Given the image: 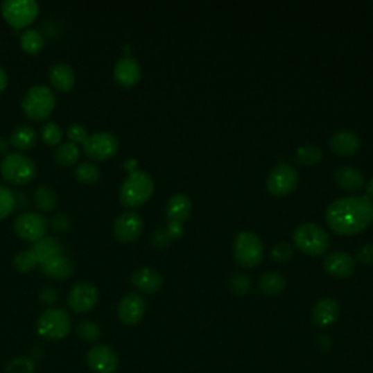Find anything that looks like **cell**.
<instances>
[{
  "mask_svg": "<svg viewBox=\"0 0 373 373\" xmlns=\"http://www.w3.org/2000/svg\"><path fill=\"white\" fill-rule=\"evenodd\" d=\"M79 157H80V149L78 148V145H75V143H71V141L62 143V145L54 152L55 162L62 166H71L78 164Z\"/></svg>",
  "mask_w": 373,
  "mask_h": 373,
  "instance_id": "obj_28",
  "label": "cell"
},
{
  "mask_svg": "<svg viewBox=\"0 0 373 373\" xmlns=\"http://www.w3.org/2000/svg\"><path fill=\"white\" fill-rule=\"evenodd\" d=\"M293 241L300 251L309 255H321L329 247V236L325 229L312 222L299 225L293 234Z\"/></svg>",
  "mask_w": 373,
  "mask_h": 373,
  "instance_id": "obj_6",
  "label": "cell"
},
{
  "mask_svg": "<svg viewBox=\"0 0 373 373\" xmlns=\"http://www.w3.org/2000/svg\"><path fill=\"white\" fill-rule=\"evenodd\" d=\"M297 181V169L290 164L280 162L270 171L267 177V189L272 196H286L295 190Z\"/></svg>",
  "mask_w": 373,
  "mask_h": 373,
  "instance_id": "obj_10",
  "label": "cell"
},
{
  "mask_svg": "<svg viewBox=\"0 0 373 373\" xmlns=\"http://www.w3.org/2000/svg\"><path fill=\"white\" fill-rule=\"evenodd\" d=\"M146 313V302L137 293L125 295L119 304L117 315L119 320L125 325H136L139 324Z\"/></svg>",
  "mask_w": 373,
  "mask_h": 373,
  "instance_id": "obj_15",
  "label": "cell"
},
{
  "mask_svg": "<svg viewBox=\"0 0 373 373\" xmlns=\"http://www.w3.org/2000/svg\"><path fill=\"white\" fill-rule=\"evenodd\" d=\"M98 304V289L89 283H78L69 292L67 305L76 313L92 311Z\"/></svg>",
  "mask_w": 373,
  "mask_h": 373,
  "instance_id": "obj_13",
  "label": "cell"
},
{
  "mask_svg": "<svg viewBox=\"0 0 373 373\" xmlns=\"http://www.w3.org/2000/svg\"><path fill=\"white\" fill-rule=\"evenodd\" d=\"M324 268L336 277H347L354 271L356 261L346 251H334L325 257Z\"/></svg>",
  "mask_w": 373,
  "mask_h": 373,
  "instance_id": "obj_17",
  "label": "cell"
},
{
  "mask_svg": "<svg viewBox=\"0 0 373 373\" xmlns=\"http://www.w3.org/2000/svg\"><path fill=\"white\" fill-rule=\"evenodd\" d=\"M293 245H290L288 242H280L271 250V257L275 258L276 261H288L293 257Z\"/></svg>",
  "mask_w": 373,
  "mask_h": 373,
  "instance_id": "obj_38",
  "label": "cell"
},
{
  "mask_svg": "<svg viewBox=\"0 0 373 373\" xmlns=\"http://www.w3.org/2000/svg\"><path fill=\"white\" fill-rule=\"evenodd\" d=\"M83 152L94 161H107L119 152V139L108 132H98L85 140Z\"/></svg>",
  "mask_w": 373,
  "mask_h": 373,
  "instance_id": "obj_11",
  "label": "cell"
},
{
  "mask_svg": "<svg viewBox=\"0 0 373 373\" xmlns=\"http://www.w3.org/2000/svg\"><path fill=\"white\" fill-rule=\"evenodd\" d=\"M132 283L136 286V288L145 293H155L161 289V286L164 283L162 276L159 272L155 271L153 268L145 267V268H139L132 275Z\"/></svg>",
  "mask_w": 373,
  "mask_h": 373,
  "instance_id": "obj_22",
  "label": "cell"
},
{
  "mask_svg": "<svg viewBox=\"0 0 373 373\" xmlns=\"http://www.w3.org/2000/svg\"><path fill=\"white\" fill-rule=\"evenodd\" d=\"M34 203L41 211H53L57 207V194L47 185H41L34 193Z\"/></svg>",
  "mask_w": 373,
  "mask_h": 373,
  "instance_id": "obj_29",
  "label": "cell"
},
{
  "mask_svg": "<svg viewBox=\"0 0 373 373\" xmlns=\"http://www.w3.org/2000/svg\"><path fill=\"white\" fill-rule=\"evenodd\" d=\"M86 363L94 373H116L119 369V356L110 346L98 344L86 353Z\"/></svg>",
  "mask_w": 373,
  "mask_h": 373,
  "instance_id": "obj_12",
  "label": "cell"
},
{
  "mask_svg": "<svg viewBox=\"0 0 373 373\" xmlns=\"http://www.w3.org/2000/svg\"><path fill=\"white\" fill-rule=\"evenodd\" d=\"M31 251L35 254L38 264H41V266L53 260V258L63 255L62 243L55 238H50V236H46V238L40 239L38 242H35Z\"/></svg>",
  "mask_w": 373,
  "mask_h": 373,
  "instance_id": "obj_24",
  "label": "cell"
},
{
  "mask_svg": "<svg viewBox=\"0 0 373 373\" xmlns=\"http://www.w3.org/2000/svg\"><path fill=\"white\" fill-rule=\"evenodd\" d=\"M17 202L15 194H13L6 186L0 185V220L6 219L9 214L15 210Z\"/></svg>",
  "mask_w": 373,
  "mask_h": 373,
  "instance_id": "obj_34",
  "label": "cell"
},
{
  "mask_svg": "<svg viewBox=\"0 0 373 373\" xmlns=\"http://www.w3.org/2000/svg\"><path fill=\"white\" fill-rule=\"evenodd\" d=\"M10 145L18 150H30L37 145V133L30 125H18L10 135Z\"/></svg>",
  "mask_w": 373,
  "mask_h": 373,
  "instance_id": "obj_26",
  "label": "cell"
},
{
  "mask_svg": "<svg viewBox=\"0 0 373 373\" xmlns=\"http://www.w3.org/2000/svg\"><path fill=\"white\" fill-rule=\"evenodd\" d=\"M191 209H193V203H191L190 197L184 193H178L169 198V202H168L166 209H165L166 218L169 222L184 223L186 219L190 218Z\"/></svg>",
  "mask_w": 373,
  "mask_h": 373,
  "instance_id": "obj_20",
  "label": "cell"
},
{
  "mask_svg": "<svg viewBox=\"0 0 373 373\" xmlns=\"http://www.w3.org/2000/svg\"><path fill=\"white\" fill-rule=\"evenodd\" d=\"M55 108V94L46 85H37L22 99V111L33 121L47 120Z\"/></svg>",
  "mask_w": 373,
  "mask_h": 373,
  "instance_id": "obj_3",
  "label": "cell"
},
{
  "mask_svg": "<svg viewBox=\"0 0 373 373\" xmlns=\"http://www.w3.org/2000/svg\"><path fill=\"white\" fill-rule=\"evenodd\" d=\"M329 148L337 155L349 156L361 148V139L352 130H338L329 139Z\"/></svg>",
  "mask_w": 373,
  "mask_h": 373,
  "instance_id": "obj_21",
  "label": "cell"
},
{
  "mask_svg": "<svg viewBox=\"0 0 373 373\" xmlns=\"http://www.w3.org/2000/svg\"><path fill=\"white\" fill-rule=\"evenodd\" d=\"M229 288H231V290L235 295L243 296V295H247L250 292L251 281H250L248 276L243 275V272L236 271L231 276V279H229Z\"/></svg>",
  "mask_w": 373,
  "mask_h": 373,
  "instance_id": "obj_37",
  "label": "cell"
},
{
  "mask_svg": "<svg viewBox=\"0 0 373 373\" xmlns=\"http://www.w3.org/2000/svg\"><path fill=\"white\" fill-rule=\"evenodd\" d=\"M41 271L44 272L49 279L66 280L73 275V264H71L64 255H60L42 264Z\"/></svg>",
  "mask_w": 373,
  "mask_h": 373,
  "instance_id": "obj_25",
  "label": "cell"
},
{
  "mask_svg": "<svg viewBox=\"0 0 373 373\" xmlns=\"http://www.w3.org/2000/svg\"><path fill=\"white\" fill-rule=\"evenodd\" d=\"M44 44L46 40L38 30H26L21 35V49L28 54H38Z\"/></svg>",
  "mask_w": 373,
  "mask_h": 373,
  "instance_id": "obj_30",
  "label": "cell"
},
{
  "mask_svg": "<svg viewBox=\"0 0 373 373\" xmlns=\"http://www.w3.org/2000/svg\"><path fill=\"white\" fill-rule=\"evenodd\" d=\"M366 196L372 200L373 198V177L369 180L367 185H366Z\"/></svg>",
  "mask_w": 373,
  "mask_h": 373,
  "instance_id": "obj_47",
  "label": "cell"
},
{
  "mask_svg": "<svg viewBox=\"0 0 373 373\" xmlns=\"http://www.w3.org/2000/svg\"><path fill=\"white\" fill-rule=\"evenodd\" d=\"M322 150L315 145H304L297 148L296 159L302 165H315L321 161Z\"/></svg>",
  "mask_w": 373,
  "mask_h": 373,
  "instance_id": "obj_32",
  "label": "cell"
},
{
  "mask_svg": "<svg viewBox=\"0 0 373 373\" xmlns=\"http://www.w3.org/2000/svg\"><path fill=\"white\" fill-rule=\"evenodd\" d=\"M334 181L347 191H356L365 185V178L361 171L350 165L338 166L334 171Z\"/></svg>",
  "mask_w": 373,
  "mask_h": 373,
  "instance_id": "obj_23",
  "label": "cell"
},
{
  "mask_svg": "<svg viewBox=\"0 0 373 373\" xmlns=\"http://www.w3.org/2000/svg\"><path fill=\"white\" fill-rule=\"evenodd\" d=\"M75 177L82 184L92 185L101 178V171L92 162H82L75 169Z\"/></svg>",
  "mask_w": 373,
  "mask_h": 373,
  "instance_id": "obj_31",
  "label": "cell"
},
{
  "mask_svg": "<svg viewBox=\"0 0 373 373\" xmlns=\"http://www.w3.org/2000/svg\"><path fill=\"white\" fill-rule=\"evenodd\" d=\"M235 260L243 267L260 264L264 255L263 241L251 231H241L234 241Z\"/></svg>",
  "mask_w": 373,
  "mask_h": 373,
  "instance_id": "obj_7",
  "label": "cell"
},
{
  "mask_svg": "<svg viewBox=\"0 0 373 373\" xmlns=\"http://www.w3.org/2000/svg\"><path fill=\"white\" fill-rule=\"evenodd\" d=\"M325 219L340 235L362 232L373 222V202L366 194L340 197L328 206Z\"/></svg>",
  "mask_w": 373,
  "mask_h": 373,
  "instance_id": "obj_1",
  "label": "cell"
},
{
  "mask_svg": "<svg viewBox=\"0 0 373 373\" xmlns=\"http://www.w3.org/2000/svg\"><path fill=\"white\" fill-rule=\"evenodd\" d=\"M258 286H260L261 292L266 295H270V296L279 295L286 288V277L281 275V272L268 271V272H264V275L260 277Z\"/></svg>",
  "mask_w": 373,
  "mask_h": 373,
  "instance_id": "obj_27",
  "label": "cell"
},
{
  "mask_svg": "<svg viewBox=\"0 0 373 373\" xmlns=\"http://www.w3.org/2000/svg\"><path fill=\"white\" fill-rule=\"evenodd\" d=\"M153 178L145 171L130 172L120 189V202L125 207H139L153 194Z\"/></svg>",
  "mask_w": 373,
  "mask_h": 373,
  "instance_id": "obj_2",
  "label": "cell"
},
{
  "mask_svg": "<svg viewBox=\"0 0 373 373\" xmlns=\"http://www.w3.org/2000/svg\"><path fill=\"white\" fill-rule=\"evenodd\" d=\"M318 342H320V347L322 349V350H327L328 347H329V344H331V340H329V337L328 336H320L318 337Z\"/></svg>",
  "mask_w": 373,
  "mask_h": 373,
  "instance_id": "obj_46",
  "label": "cell"
},
{
  "mask_svg": "<svg viewBox=\"0 0 373 373\" xmlns=\"http://www.w3.org/2000/svg\"><path fill=\"white\" fill-rule=\"evenodd\" d=\"M0 174L12 185L30 184L37 177V166L28 156L8 153L0 164Z\"/></svg>",
  "mask_w": 373,
  "mask_h": 373,
  "instance_id": "obj_4",
  "label": "cell"
},
{
  "mask_svg": "<svg viewBox=\"0 0 373 373\" xmlns=\"http://www.w3.org/2000/svg\"><path fill=\"white\" fill-rule=\"evenodd\" d=\"M49 79L59 92H70L76 83L75 71L66 63H54L49 69Z\"/></svg>",
  "mask_w": 373,
  "mask_h": 373,
  "instance_id": "obj_19",
  "label": "cell"
},
{
  "mask_svg": "<svg viewBox=\"0 0 373 373\" xmlns=\"http://www.w3.org/2000/svg\"><path fill=\"white\" fill-rule=\"evenodd\" d=\"M37 264H38V260L31 250H24L18 252L15 258H13V267H15L17 271L24 272V275L25 272L33 271Z\"/></svg>",
  "mask_w": 373,
  "mask_h": 373,
  "instance_id": "obj_33",
  "label": "cell"
},
{
  "mask_svg": "<svg viewBox=\"0 0 373 373\" xmlns=\"http://www.w3.org/2000/svg\"><path fill=\"white\" fill-rule=\"evenodd\" d=\"M76 331H78L79 338H82L85 341H89V342H94V341L99 340V337H101V329H99L98 324H95L89 320L80 321Z\"/></svg>",
  "mask_w": 373,
  "mask_h": 373,
  "instance_id": "obj_36",
  "label": "cell"
},
{
  "mask_svg": "<svg viewBox=\"0 0 373 373\" xmlns=\"http://www.w3.org/2000/svg\"><path fill=\"white\" fill-rule=\"evenodd\" d=\"M40 13V5L35 0H6L2 3L5 21L17 30L30 26Z\"/></svg>",
  "mask_w": 373,
  "mask_h": 373,
  "instance_id": "obj_8",
  "label": "cell"
},
{
  "mask_svg": "<svg viewBox=\"0 0 373 373\" xmlns=\"http://www.w3.org/2000/svg\"><path fill=\"white\" fill-rule=\"evenodd\" d=\"M70 329L71 318L62 308H50L44 311L37 321V333L46 340H63L69 336Z\"/></svg>",
  "mask_w": 373,
  "mask_h": 373,
  "instance_id": "obj_5",
  "label": "cell"
},
{
  "mask_svg": "<svg viewBox=\"0 0 373 373\" xmlns=\"http://www.w3.org/2000/svg\"><path fill=\"white\" fill-rule=\"evenodd\" d=\"M166 231L169 232V235L172 238H180L184 234V223H178V222H169L166 226Z\"/></svg>",
  "mask_w": 373,
  "mask_h": 373,
  "instance_id": "obj_44",
  "label": "cell"
},
{
  "mask_svg": "<svg viewBox=\"0 0 373 373\" xmlns=\"http://www.w3.org/2000/svg\"><path fill=\"white\" fill-rule=\"evenodd\" d=\"M340 315V305L336 299L322 297L312 309V321L318 327L333 325Z\"/></svg>",
  "mask_w": 373,
  "mask_h": 373,
  "instance_id": "obj_18",
  "label": "cell"
},
{
  "mask_svg": "<svg viewBox=\"0 0 373 373\" xmlns=\"http://www.w3.org/2000/svg\"><path fill=\"white\" fill-rule=\"evenodd\" d=\"M6 86H8V75L5 69L0 66V94L6 89Z\"/></svg>",
  "mask_w": 373,
  "mask_h": 373,
  "instance_id": "obj_45",
  "label": "cell"
},
{
  "mask_svg": "<svg viewBox=\"0 0 373 373\" xmlns=\"http://www.w3.org/2000/svg\"><path fill=\"white\" fill-rule=\"evenodd\" d=\"M358 261H362L363 264H373V243H366L358 251Z\"/></svg>",
  "mask_w": 373,
  "mask_h": 373,
  "instance_id": "obj_42",
  "label": "cell"
},
{
  "mask_svg": "<svg viewBox=\"0 0 373 373\" xmlns=\"http://www.w3.org/2000/svg\"><path fill=\"white\" fill-rule=\"evenodd\" d=\"M67 137L71 143H75V145H79V143H85V140L88 139V132H86V128L82 124H70L67 127Z\"/></svg>",
  "mask_w": 373,
  "mask_h": 373,
  "instance_id": "obj_39",
  "label": "cell"
},
{
  "mask_svg": "<svg viewBox=\"0 0 373 373\" xmlns=\"http://www.w3.org/2000/svg\"><path fill=\"white\" fill-rule=\"evenodd\" d=\"M143 231V219L136 211H125L116 219L112 234L120 242H135Z\"/></svg>",
  "mask_w": 373,
  "mask_h": 373,
  "instance_id": "obj_14",
  "label": "cell"
},
{
  "mask_svg": "<svg viewBox=\"0 0 373 373\" xmlns=\"http://www.w3.org/2000/svg\"><path fill=\"white\" fill-rule=\"evenodd\" d=\"M13 232L17 234L18 238L35 243L40 239L46 238L47 219L40 213H22L13 222Z\"/></svg>",
  "mask_w": 373,
  "mask_h": 373,
  "instance_id": "obj_9",
  "label": "cell"
},
{
  "mask_svg": "<svg viewBox=\"0 0 373 373\" xmlns=\"http://www.w3.org/2000/svg\"><path fill=\"white\" fill-rule=\"evenodd\" d=\"M141 76L140 64L133 57H121L114 66V79L124 88H132Z\"/></svg>",
  "mask_w": 373,
  "mask_h": 373,
  "instance_id": "obj_16",
  "label": "cell"
},
{
  "mask_svg": "<svg viewBox=\"0 0 373 373\" xmlns=\"http://www.w3.org/2000/svg\"><path fill=\"white\" fill-rule=\"evenodd\" d=\"M40 300L44 305H53L57 300V290L54 288H50V286H47V288L41 290Z\"/></svg>",
  "mask_w": 373,
  "mask_h": 373,
  "instance_id": "obj_43",
  "label": "cell"
},
{
  "mask_svg": "<svg viewBox=\"0 0 373 373\" xmlns=\"http://www.w3.org/2000/svg\"><path fill=\"white\" fill-rule=\"evenodd\" d=\"M63 130L59 124L55 123H47L41 128V139L44 140L46 145L49 146H57L62 141Z\"/></svg>",
  "mask_w": 373,
  "mask_h": 373,
  "instance_id": "obj_35",
  "label": "cell"
},
{
  "mask_svg": "<svg viewBox=\"0 0 373 373\" xmlns=\"http://www.w3.org/2000/svg\"><path fill=\"white\" fill-rule=\"evenodd\" d=\"M9 149V145H8V141L3 139V137H0V155H3L6 153Z\"/></svg>",
  "mask_w": 373,
  "mask_h": 373,
  "instance_id": "obj_48",
  "label": "cell"
},
{
  "mask_svg": "<svg viewBox=\"0 0 373 373\" xmlns=\"http://www.w3.org/2000/svg\"><path fill=\"white\" fill-rule=\"evenodd\" d=\"M150 241H152V243L155 247L165 248V247L171 245V242L174 241V238L169 235V232L166 231V227H159V229H156V231L152 234Z\"/></svg>",
  "mask_w": 373,
  "mask_h": 373,
  "instance_id": "obj_40",
  "label": "cell"
},
{
  "mask_svg": "<svg viewBox=\"0 0 373 373\" xmlns=\"http://www.w3.org/2000/svg\"><path fill=\"white\" fill-rule=\"evenodd\" d=\"M50 225L51 227L54 229L55 232H59V234H66L71 223H70V219L66 216V214H62V213H57L53 216V219L50 220Z\"/></svg>",
  "mask_w": 373,
  "mask_h": 373,
  "instance_id": "obj_41",
  "label": "cell"
}]
</instances>
